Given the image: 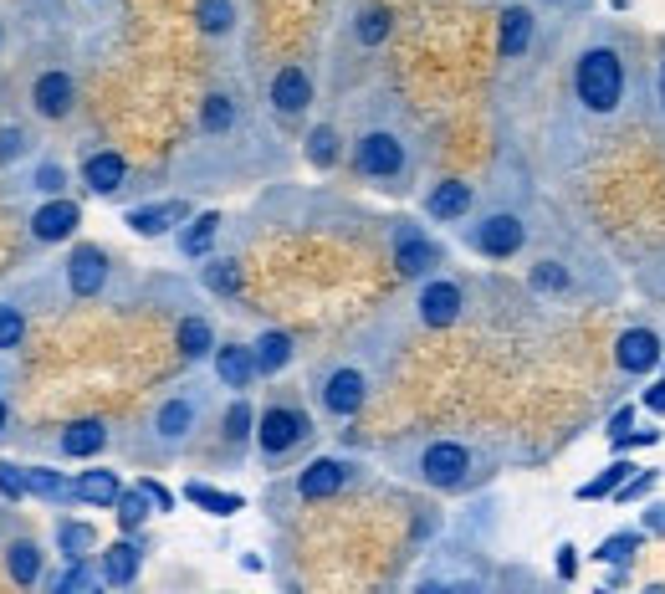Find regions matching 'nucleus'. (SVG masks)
<instances>
[{
	"label": "nucleus",
	"mask_w": 665,
	"mask_h": 594,
	"mask_svg": "<svg viewBox=\"0 0 665 594\" xmlns=\"http://www.w3.org/2000/svg\"><path fill=\"white\" fill-rule=\"evenodd\" d=\"M645 400H650V410H665V385H655V390H650Z\"/></svg>",
	"instance_id": "09e8293b"
},
{
	"label": "nucleus",
	"mask_w": 665,
	"mask_h": 594,
	"mask_svg": "<svg viewBox=\"0 0 665 594\" xmlns=\"http://www.w3.org/2000/svg\"><path fill=\"white\" fill-rule=\"evenodd\" d=\"M21 149H26V134L21 129H0V164H11Z\"/></svg>",
	"instance_id": "a18cd8bd"
},
{
	"label": "nucleus",
	"mask_w": 665,
	"mask_h": 594,
	"mask_svg": "<svg viewBox=\"0 0 665 594\" xmlns=\"http://www.w3.org/2000/svg\"><path fill=\"white\" fill-rule=\"evenodd\" d=\"M123 175H128V164L113 149H103V154H93V159L82 164V180H87V190H93V195H113L123 185Z\"/></svg>",
	"instance_id": "2eb2a0df"
},
{
	"label": "nucleus",
	"mask_w": 665,
	"mask_h": 594,
	"mask_svg": "<svg viewBox=\"0 0 665 594\" xmlns=\"http://www.w3.org/2000/svg\"><path fill=\"white\" fill-rule=\"evenodd\" d=\"M215 344H210V323L205 318H185L180 323V354L185 359H200V354H210Z\"/></svg>",
	"instance_id": "cd10ccee"
},
{
	"label": "nucleus",
	"mask_w": 665,
	"mask_h": 594,
	"mask_svg": "<svg viewBox=\"0 0 665 594\" xmlns=\"http://www.w3.org/2000/svg\"><path fill=\"white\" fill-rule=\"evenodd\" d=\"M77 221H82V210L72 205V200H47L31 216V236L36 241H67L72 231H77Z\"/></svg>",
	"instance_id": "6e6552de"
},
{
	"label": "nucleus",
	"mask_w": 665,
	"mask_h": 594,
	"mask_svg": "<svg viewBox=\"0 0 665 594\" xmlns=\"http://www.w3.org/2000/svg\"><path fill=\"white\" fill-rule=\"evenodd\" d=\"M425 210H430L435 221H461L466 210H471V185H461V180L435 185V190H430V200H425Z\"/></svg>",
	"instance_id": "a211bd4d"
},
{
	"label": "nucleus",
	"mask_w": 665,
	"mask_h": 594,
	"mask_svg": "<svg viewBox=\"0 0 665 594\" xmlns=\"http://www.w3.org/2000/svg\"><path fill=\"white\" fill-rule=\"evenodd\" d=\"M26 492H31V482H26V466H16V461H0V497L21 502Z\"/></svg>",
	"instance_id": "c9c22d12"
},
{
	"label": "nucleus",
	"mask_w": 665,
	"mask_h": 594,
	"mask_svg": "<svg viewBox=\"0 0 665 594\" xmlns=\"http://www.w3.org/2000/svg\"><path fill=\"white\" fill-rule=\"evenodd\" d=\"M522 241H527V231H522L517 216H486L476 226V251L481 257H512Z\"/></svg>",
	"instance_id": "39448f33"
},
{
	"label": "nucleus",
	"mask_w": 665,
	"mask_h": 594,
	"mask_svg": "<svg viewBox=\"0 0 665 594\" xmlns=\"http://www.w3.org/2000/svg\"><path fill=\"white\" fill-rule=\"evenodd\" d=\"M287 359H292V338L287 333H261V344H256V374H277Z\"/></svg>",
	"instance_id": "b1692460"
},
{
	"label": "nucleus",
	"mask_w": 665,
	"mask_h": 594,
	"mask_svg": "<svg viewBox=\"0 0 665 594\" xmlns=\"http://www.w3.org/2000/svg\"><path fill=\"white\" fill-rule=\"evenodd\" d=\"M660 98H665V67H660Z\"/></svg>",
	"instance_id": "603ef678"
},
{
	"label": "nucleus",
	"mask_w": 665,
	"mask_h": 594,
	"mask_svg": "<svg viewBox=\"0 0 665 594\" xmlns=\"http://www.w3.org/2000/svg\"><path fill=\"white\" fill-rule=\"evenodd\" d=\"M302 436H307V415H297V410H287V405H272V410L261 415V426H256V441H261L266 456L292 451Z\"/></svg>",
	"instance_id": "7ed1b4c3"
},
{
	"label": "nucleus",
	"mask_w": 665,
	"mask_h": 594,
	"mask_svg": "<svg viewBox=\"0 0 665 594\" xmlns=\"http://www.w3.org/2000/svg\"><path fill=\"white\" fill-rule=\"evenodd\" d=\"M149 502H154V497H149L144 487H139V492H123V497H118V523H123V528H139V523L149 518Z\"/></svg>",
	"instance_id": "72a5a7b5"
},
{
	"label": "nucleus",
	"mask_w": 665,
	"mask_h": 594,
	"mask_svg": "<svg viewBox=\"0 0 665 594\" xmlns=\"http://www.w3.org/2000/svg\"><path fill=\"white\" fill-rule=\"evenodd\" d=\"M384 36H389V11H379V6L364 11L359 16V41H364V47H379Z\"/></svg>",
	"instance_id": "e433bc0d"
},
{
	"label": "nucleus",
	"mask_w": 665,
	"mask_h": 594,
	"mask_svg": "<svg viewBox=\"0 0 665 594\" xmlns=\"http://www.w3.org/2000/svg\"><path fill=\"white\" fill-rule=\"evenodd\" d=\"M200 123H205V134H220V129H231V123H236V108H231V98H226V93L205 98V113H200Z\"/></svg>",
	"instance_id": "2f4dec72"
},
{
	"label": "nucleus",
	"mask_w": 665,
	"mask_h": 594,
	"mask_svg": "<svg viewBox=\"0 0 665 594\" xmlns=\"http://www.w3.org/2000/svg\"><path fill=\"white\" fill-rule=\"evenodd\" d=\"M215 231H220V216H200L190 231H185V257H205V251H210V241H215Z\"/></svg>",
	"instance_id": "7c9ffc66"
},
{
	"label": "nucleus",
	"mask_w": 665,
	"mask_h": 594,
	"mask_svg": "<svg viewBox=\"0 0 665 594\" xmlns=\"http://www.w3.org/2000/svg\"><path fill=\"white\" fill-rule=\"evenodd\" d=\"M215 374L226 379L231 390H246L251 379H256V349H241V344H226L215 354Z\"/></svg>",
	"instance_id": "f3484780"
},
{
	"label": "nucleus",
	"mask_w": 665,
	"mask_h": 594,
	"mask_svg": "<svg viewBox=\"0 0 665 594\" xmlns=\"http://www.w3.org/2000/svg\"><path fill=\"white\" fill-rule=\"evenodd\" d=\"M62 548L72 559H82V548H93V528H82V523H62Z\"/></svg>",
	"instance_id": "ea45409f"
},
{
	"label": "nucleus",
	"mask_w": 665,
	"mask_h": 594,
	"mask_svg": "<svg viewBox=\"0 0 665 594\" xmlns=\"http://www.w3.org/2000/svg\"><path fill=\"white\" fill-rule=\"evenodd\" d=\"M364 374L359 369H333L328 374V385H323V405L333 410V415H353V410H359L364 405Z\"/></svg>",
	"instance_id": "f8f14e48"
},
{
	"label": "nucleus",
	"mask_w": 665,
	"mask_h": 594,
	"mask_svg": "<svg viewBox=\"0 0 665 594\" xmlns=\"http://www.w3.org/2000/svg\"><path fill=\"white\" fill-rule=\"evenodd\" d=\"M635 548H640V533H619V538L599 543V554H594V559H599V564H625Z\"/></svg>",
	"instance_id": "f704fd0d"
},
{
	"label": "nucleus",
	"mask_w": 665,
	"mask_h": 594,
	"mask_svg": "<svg viewBox=\"0 0 665 594\" xmlns=\"http://www.w3.org/2000/svg\"><path fill=\"white\" fill-rule=\"evenodd\" d=\"M210 287H215V292H236V287H241V272H236L231 262H215V267H210Z\"/></svg>",
	"instance_id": "79ce46f5"
},
{
	"label": "nucleus",
	"mask_w": 665,
	"mask_h": 594,
	"mask_svg": "<svg viewBox=\"0 0 665 594\" xmlns=\"http://www.w3.org/2000/svg\"><path fill=\"white\" fill-rule=\"evenodd\" d=\"M72 492H77L82 502H93V507H113V502L123 497V487H118V477H113V472H82Z\"/></svg>",
	"instance_id": "aec40b11"
},
{
	"label": "nucleus",
	"mask_w": 665,
	"mask_h": 594,
	"mask_svg": "<svg viewBox=\"0 0 665 594\" xmlns=\"http://www.w3.org/2000/svg\"><path fill=\"white\" fill-rule=\"evenodd\" d=\"M6 569H11L16 584H36V574H41V548L36 543H11L6 548Z\"/></svg>",
	"instance_id": "a878e982"
},
{
	"label": "nucleus",
	"mask_w": 665,
	"mask_h": 594,
	"mask_svg": "<svg viewBox=\"0 0 665 594\" xmlns=\"http://www.w3.org/2000/svg\"><path fill=\"white\" fill-rule=\"evenodd\" d=\"M420 318H425L430 328H451V323L461 318V287H456V282H430V287L420 292Z\"/></svg>",
	"instance_id": "9d476101"
},
{
	"label": "nucleus",
	"mask_w": 665,
	"mask_h": 594,
	"mask_svg": "<svg viewBox=\"0 0 665 594\" xmlns=\"http://www.w3.org/2000/svg\"><path fill=\"white\" fill-rule=\"evenodd\" d=\"M62 185H67L62 164H41V169H36V190H41V195H57Z\"/></svg>",
	"instance_id": "a19ab883"
},
{
	"label": "nucleus",
	"mask_w": 665,
	"mask_h": 594,
	"mask_svg": "<svg viewBox=\"0 0 665 594\" xmlns=\"http://www.w3.org/2000/svg\"><path fill=\"white\" fill-rule=\"evenodd\" d=\"M527 41H532V16L517 11V6L502 11V57H522Z\"/></svg>",
	"instance_id": "5701e85b"
},
{
	"label": "nucleus",
	"mask_w": 665,
	"mask_h": 594,
	"mask_svg": "<svg viewBox=\"0 0 665 594\" xmlns=\"http://www.w3.org/2000/svg\"><path fill=\"white\" fill-rule=\"evenodd\" d=\"M573 88H579V103L594 113H614L619 98H625V67L609 47H589L579 57V72H573Z\"/></svg>",
	"instance_id": "f257e3e1"
},
{
	"label": "nucleus",
	"mask_w": 665,
	"mask_h": 594,
	"mask_svg": "<svg viewBox=\"0 0 665 594\" xmlns=\"http://www.w3.org/2000/svg\"><path fill=\"white\" fill-rule=\"evenodd\" d=\"M343 482H348V466H343V461H333V456H318L313 466H302L297 492H302L307 502H323V497H333Z\"/></svg>",
	"instance_id": "1a4fd4ad"
},
{
	"label": "nucleus",
	"mask_w": 665,
	"mask_h": 594,
	"mask_svg": "<svg viewBox=\"0 0 665 594\" xmlns=\"http://www.w3.org/2000/svg\"><path fill=\"white\" fill-rule=\"evenodd\" d=\"M394 267L405 272V277H420L425 267H435V251H430V241L415 226L399 231V241H394Z\"/></svg>",
	"instance_id": "dca6fc26"
},
{
	"label": "nucleus",
	"mask_w": 665,
	"mask_h": 594,
	"mask_svg": "<svg viewBox=\"0 0 665 594\" xmlns=\"http://www.w3.org/2000/svg\"><path fill=\"white\" fill-rule=\"evenodd\" d=\"M31 103L41 118H67L72 113V77L67 72H41L36 88H31Z\"/></svg>",
	"instance_id": "9b49d317"
},
{
	"label": "nucleus",
	"mask_w": 665,
	"mask_h": 594,
	"mask_svg": "<svg viewBox=\"0 0 665 594\" xmlns=\"http://www.w3.org/2000/svg\"><path fill=\"white\" fill-rule=\"evenodd\" d=\"M558 554H563V559H558V574L573 579V548H558Z\"/></svg>",
	"instance_id": "49530a36"
},
{
	"label": "nucleus",
	"mask_w": 665,
	"mask_h": 594,
	"mask_svg": "<svg viewBox=\"0 0 665 594\" xmlns=\"http://www.w3.org/2000/svg\"><path fill=\"white\" fill-rule=\"evenodd\" d=\"M108 446V426L103 420H72V426L62 431V451L67 456H98Z\"/></svg>",
	"instance_id": "6ab92c4d"
},
{
	"label": "nucleus",
	"mask_w": 665,
	"mask_h": 594,
	"mask_svg": "<svg viewBox=\"0 0 665 594\" xmlns=\"http://www.w3.org/2000/svg\"><path fill=\"white\" fill-rule=\"evenodd\" d=\"M67 282H72L77 297H98L103 282H108V257L98 246H77L72 262H67Z\"/></svg>",
	"instance_id": "423d86ee"
},
{
	"label": "nucleus",
	"mask_w": 665,
	"mask_h": 594,
	"mask_svg": "<svg viewBox=\"0 0 665 594\" xmlns=\"http://www.w3.org/2000/svg\"><path fill=\"white\" fill-rule=\"evenodd\" d=\"M307 159H313L318 169H328V164L338 159V134L328 129V123H323V129H313V134H307Z\"/></svg>",
	"instance_id": "473e14b6"
},
{
	"label": "nucleus",
	"mask_w": 665,
	"mask_h": 594,
	"mask_svg": "<svg viewBox=\"0 0 665 594\" xmlns=\"http://www.w3.org/2000/svg\"><path fill=\"white\" fill-rule=\"evenodd\" d=\"M195 21H200V31L220 36V31H231L236 11H231V0H200V6H195Z\"/></svg>",
	"instance_id": "bb28decb"
},
{
	"label": "nucleus",
	"mask_w": 665,
	"mask_h": 594,
	"mask_svg": "<svg viewBox=\"0 0 665 594\" xmlns=\"http://www.w3.org/2000/svg\"><path fill=\"white\" fill-rule=\"evenodd\" d=\"M226 436H231V441H246V436H251V410H246V405H231V415H226Z\"/></svg>",
	"instance_id": "37998d69"
},
{
	"label": "nucleus",
	"mask_w": 665,
	"mask_h": 594,
	"mask_svg": "<svg viewBox=\"0 0 665 594\" xmlns=\"http://www.w3.org/2000/svg\"><path fill=\"white\" fill-rule=\"evenodd\" d=\"M185 497H190L195 507H205V513H215V518L241 513V497H236V492H215V487H205V482H190V487H185Z\"/></svg>",
	"instance_id": "393cba45"
},
{
	"label": "nucleus",
	"mask_w": 665,
	"mask_h": 594,
	"mask_svg": "<svg viewBox=\"0 0 665 594\" xmlns=\"http://www.w3.org/2000/svg\"><path fill=\"white\" fill-rule=\"evenodd\" d=\"M353 164H359V175H369V180H389V175H399V164H405V149H399L394 134H364L359 149H353Z\"/></svg>",
	"instance_id": "20e7f679"
},
{
	"label": "nucleus",
	"mask_w": 665,
	"mask_h": 594,
	"mask_svg": "<svg viewBox=\"0 0 665 594\" xmlns=\"http://www.w3.org/2000/svg\"><path fill=\"white\" fill-rule=\"evenodd\" d=\"M190 216V205L185 200H169V205H139V210H128V226L139 231V236H164L174 221H185Z\"/></svg>",
	"instance_id": "4468645a"
},
{
	"label": "nucleus",
	"mask_w": 665,
	"mask_h": 594,
	"mask_svg": "<svg viewBox=\"0 0 665 594\" xmlns=\"http://www.w3.org/2000/svg\"><path fill=\"white\" fill-rule=\"evenodd\" d=\"M159 436L164 441H185L190 436V426H195V405L190 400H169V405H159Z\"/></svg>",
	"instance_id": "412c9836"
},
{
	"label": "nucleus",
	"mask_w": 665,
	"mask_h": 594,
	"mask_svg": "<svg viewBox=\"0 0 665 594\" xmlns=\"http://www.w3.org/2000/svg\"><path fill=\"white\" fill-rule=\"evenodd\" d=\"M619 369L625 374H650L660 364V338L650 328H630V333H619V349H614Z\"/></svg>",
	"instance_id": "0eeeda50"
},
{
	"label": "nucleus",
	"mask_w": 665,
	"mask_h": 594,
	"mask_svg": "<svg viewBox=\"0 0 665 594\" xmlns=\"http://www.w3.org/2000/svg\"><path fill=\"white\" fill-rule=\"evenodd\" d=\"M532 287H538V292H563L568 287V272L558 262H538V267H532Z\"/></svg>",
	"instance_id": "4c0bfd02"
},
{
	"label": "nucleus",
	"mask_w": 665,
	"mask_h": 594,
	"mask_svg": "<svg viewBox=\"0 0 665 594\" xmlns=\"http://www.w3.org/2000/svg\"><path fill=\"white\" fill-rule=\"evenodd\" d=\"M21 333H26V318L16 308H0V349H16Z\"/></svg>",
	"instance_id": "58836bf2"
},
{
	"label": "nucleus",
	"mask_w": 665,
	"mask_h": 594,
	"mask_svg": "<svg viewBox=\"0 0 665 594\" xmlns=\"http://www.w3.org/2000/svg\"><path fill=\"white\" fill-rule=\"evenodd\" d=\"M650 528H655V533H665V507H650Z\"/></svg>",
	"instance_id": "8fccbe9b"
},
{
	"label": "nucleus",
	"mask_w": 665,
	"mask_h": 594,
	"mask_svg": "<svg viewBox=\"0 0 665 594\" xmlns=\"http://www.w3.org/2000/svg\"><path fill=\"white\" fill-rule=\"evenodd\" d=\"M93 584H98L93 569H82V564H77V569H67V574L57 579V594H67V589H93Z\"/></svg>",
	"instance_id": "c03bdc74"
},
{
	"label": "nucleus",
	"mask_w": 665,
	"mask_h": 594,
	"mask_svg": "<svg viewBox=\"0 0 665 594\" xmlns=\"http://www.w3.org/2000/svg\"><path fill=\"white\" fill-rule=\"evenodd\" d=\"M630 472H635V466H630V461H614V466H609V472H604L599 482H589V487H584L579 497H584V502H594V497H609V492H619V487H625V482H630Z\"/></svg>",
	"instance_id": "c756f323"
},
{
	"label": "nucleus",
	"mask_w": 665,
	"mask_h": 594,
	"mask_svg": "<svg viewBox=\"0 0 665 594\" xmlns=\"http://www.w3.org/2000/svg\"><path fill=\"white\" fill-rule=\"evenodd\" d=\"M144 492H149V497H154L159 507H169V492H164V487H154V482H144Z\"/></svg>",
	"instance_id": "de8ad7c7"
},
{
	"label": "nucleus",
	"mask_w": 665,
	"mask_h": 594,
	"mask_svg": "<svg viewBox=\"0 0 665 594\" xmlns=\"http://www.w3.org/2000/svg\"><path fill=\"white\" fill-rule=\"evenodd\" d=\"M133 574H139V548H133V543H113L103 554V579L108 584H133Z\"/></svg>",
	"instance_id": "4be33fe9"
},
{
	"label": "nucleus",
	"mask_w": 665,
	"mask_h": 594,
	"mask_svg": "<svg viewBox=\"0 0 665 594\" xmlns=\"http://www.w3.org/2000/svg\"><path fill=\"white\" fill-rule=\"evenodd\" d=\"M0 431H6V400H0Z\"/></svg>",
	"instance_id": "3c124183"
},
{
	"label": "nucleus",
	"mask_w": 665,
	"mask_h": 594,
	"mask_svg": "<svg viewBox=\"0 0 665 594\" xmlns=\"http://www.w3.org/2000/svg\"><path fill=\"white\" fill-rule=\"evenodd\" d=\"M471 472V451L461 441H435L425 456H420V477L430 487H461Z\"/></svg>",
	"instance_id": "f03ea898"
},
{
	"label": "nucleus",
	"mask_w": 665,
	"mask_h": 594,
	"mask_svg": "<svg viewBox=\"0 0 665 594\" xmlns=\"http://www.w3.org/2000/svg\"><path fill=\"white\" fill-rule=\"evenodd\" d=\"M272 103H277L282 113H302L307 103H313V77H307L302 67H282V72L272 77Z\"/></svg>",
	"instance_id": "ddd939ff"
},
{
	"label": "nucleus",
	"mask_w": 665,
	"mask_h": 594,
	"mask_svg": "<svg viewBox=\"0 0 665 594\" xmlns=\"http://www.w3.org/2000/svg\"><path fill=\"white\" fill-rule=\"evenodd\" d=\"M26 482H31L36 497H47V502L67 497V482H62V472H52V466H26Z\"/></svg>",
	"instance_id": "c85d7f7f"
}]
</instances>
